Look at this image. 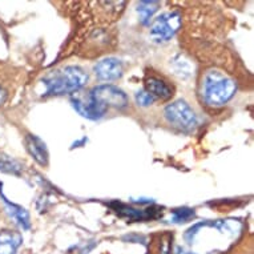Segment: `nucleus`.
I'll return each mask as SVG.
<instances>
[{
	"mask_svg": "<svg viewBox=\"0 0 254 254\" xmlns=\"http://www.w3.org/2000/svg\"><path fill=\"white\" fill-rule=\"evenodd\" d=\"M88 81V75L80 67L62 68L54 71L43 79L46 85V96H62L79 91Z\"/></svg>",
	"mask_w": 254,
	"mask_h": 254,
	"instance_id": "1",
	"label": "nucleus"
},
{
	"mask_svg": "<svg viewBox=\"0 0 254 254\" xmlns=\"http://www.w3.org/2000/svg\"><path fill=\"white\" fill-rule=\"evenodd\" d=\"M181 27V13L171 11L160 15L150 25V36L154 42H169Z\"/></svg>",
	"mask_w": 254,
	"mask_h": 254,
	"instance_id": "4",
	"label": "nucleus"
},
{
	"mask_svg": "<svg viewBox=\"0 0 254 254\" xmlns=\"http://www.w3.org/2000/svg\"><path fill=\"white\" fill-rule=\"evenodd\" d=\"M73 108L81 115L83 117H87L89 120H99L104 116L108 108L101 105L99 101H96L93 97L88 93V96L84 97H72L71 100Z\"/></svg>",
	"mask_w": 254,
	"mask_h": 254,
	"instance_id": "7",
	"label": "nucleus"
},
{
	"mask_svg": "<svg viewBox=\"0 0 254 254\" xmlns=\"http://www.w3.org/2000/svg\"><path fill=\"white\" fill-rule=\"evenodd\" d=\"M237 84L224 72L212 69L206 72L202 79V99L210 107H221L226 104L236 95Z\"/></svg>",
	"mask_w": 254,
	"mask_h": 254,
	"instance_id": "2",
	"label": "nucleus"
},
{
	"mask_svg": "<svg viewBox=\"0 0 254 254\" xmlns=\"http://www.w3.org/2000/svg\"><path fill=\"white\" fill-rule=\"evenodd\" d=\"M5 99H7V92H5L4 88L0 85V105L4 103Z\"/></svg>",
	"mask_w": 254,
	"mask_h": 254,
	"instance_id": "17",
	"label": "nucleus"
},
{
	"mask_svg": "<svg viewBox=\"0 0 254 254\" xmlns=\"http://www.w3.org/2000/svg\"><path fill=\"white\" fill-rule=\"evenodd\" d=\"M23 244V237L19 232L11 229L0 230V254H16Z\"/></svg>",
	"mask_w": 254,
	"mask_h": 254,
	"instance_id": "11",
	"label": "nucleus"
},
{
	"mask_svg": "<svg viewBox=\"0 0 254 254\" xmlns=\"http://www.w3.org/2000/svg\"><path fill=\"white\" fill-rule=\"evenodd\" d=\"M177 254H196V253H192V252H188V250L183 249V248H179V249H177Z\"/></svg>",
	"mask_w": 254,
	"mask_h": 254,
	"instance_id": "18",
	"label": "nucleus"
},
{
	"mask_svg": "<svg viewBox=\"0 0 254 254\" xmlns=\"http://www.w3.org/2000/svg\"><path fill=\"white\" fill-rule=\"evenodd\" d=\"M89 95L101 105H104L105 108L113 107L117 109H124L128 107V96L125 95V92L111 84L97 85L89 92Z\"/></svg>",
	"mask_w": 254,
	"mask_h": 254,
	"instance_id": "5",
	"label": "nucleus"
},
{
	"mask_svg": "<svg viewBox=\"0 0 254 254\" xmlns=\"http://www.w3.org/2000/svg\"><path fill=\"white\" fill-rule=\"evenodd\" d=\"M158 7H160V3L154 1V0H150V1H140L138 3L137 12L140 15V21H141L142 24H149L150 19L153 17L154 12L157 11Z\"/></svg>",
	"mask_w": 254,
	"mask_h": 254,
	"instance_id": "13",
	"label": "nucleus"
},
{
	"mask_svg": "<svg viewBox=\"0 0 254 254\" xmlns=\"http://www.w3.org/2000/svg\"><path fill=\"white\" fill-rule=\"evenodd\" d=\"M194 216H196L194 209H190V208L175 209V210L172 212V222H175V224L187 222V221L194 218Z\"/></svg>",
	"mask_w": 254,
	"mask_h": 254,
	"instance_id": "14",
	"label": "nucleus"
},
{
	"mask_svg": "<svg viewBox=\"0 0 254 254\" xmlns=\"http://www.w3.org/2000/svg\"><path fill=\"white\" fill-rule=\"evenodd\" d=\"M164 116L169 124L181 130H192L197 125V115L187 101L177 100L164 111Z\"/></svg>",
	"mask_w": 254,
	"mask_h": 254,
	"instance_id": "3",
	"label": "nucleus"
},
{
	"mask_svg": "<svg viewBox=\"0 0 254 254\" xmlns=\"http://www.w3.org/2000/svg\"><path fill=\"white\" fill-rule=\"evenodd\" d=\"M25 146L28 153L32 156L35 161L40 164L42 167L48 165V150H47L46 142L43 141L42 138L34 134H28L25 136Z\"/></svg>",
	"mask_w": 254,
	"mask_h": 254,
	"instance_id": "9",
	"label": "nucleus"
},
{
	"mask_svg": "<svg viewBox=\"0 0 254 254\" xmlns=\"http://www.w3.org/2000/svg\"><path fill=\"white\" fill-rule=\"evenodd\" d=\"M0 171L5 173H12V175H20L21 165L15 160L0 156Z\"/></svg>",
	"mask_w": 254,
	"mask_h": 254,
	"instance_id": "15",
	"label": "nucleus"
},
{
	"mask_svg": "<svg viewBox=\"0 0 254 254\" xmlns=\"http://www.w3.org/2000/svg\"><path fill=\"white\" fill-rule=\"evenodd\" d=\"M113 210L121 217L128 221H146V220H156L158 217L163 216V210L157 206H152L149 209H136L128 205L120 204V202H113L111 204Z\"/></svg>",
	"mask_w": 254,
	"mask_h": 254,
	"instance_id": "6",
	"label": "nucleus"
},
{
	"mask_svg": "<svg viewBox=\"0 0 254 254\" xmlns=\"http://www.w3.org/2000/svg\"><path fill=\"white\" fill-rule=\"evenodd\" d=\"M146 89L149 92L150 95L156 99V97H160L163 100H168L173 96V88L167 83L164 81L163 79H158V77H148L145 81Z\"/></svg>",
	"mask_w": 254,
	"mask_h": 254,
	"instance_id": "12",
	"label": "nucleus"
},
{
	"mask_svg": "<svg viewBox=\"0 0 254 254\" xmlns=\"http://www.w3.org/2000/svg\"><path fill=\"white\" fill-rule=\"evenodd\" d=\"M0 197H1V200L4 202L5 210L11 216V218H13L17 225L23 228V230H28L31 228V220H29L28 210L23 208V206H20V205L13 204V202L8 201V198H5V196L1 193V190H0Z\"/></svg>",
	"mask_w": 254,
	"mask_h": 254,
	"instance_id": "10",
	"label": "nucleus"
},
{
	"mask_svg": "<svg viewBox=\"0 0 254 254\" xmlns=\"http://www.w3.org/2000/svg\"><path fill=\"white\" fill-rule=\"evenodd\" d=\"M93 71L99 80L112 81V80L120 79L123 76V64L119 59L108 58L97 63Z\"/></svg>",
	"mask_w": 254,
	"mask_h": 254,
	"instance_id": "8",
	"label": "nucleus"
},
{
	"mask_svg": "<svg viewBox=\"0 0 254 254\" xmlns=\"http://www.w3.org/2000/svg\"><path fill=\"white\" fill-rule=\"evenodd\" d=\"M134 97H136V103H137L140 107H149V105L153 104L154 100H156L148 91H138Z\"/></svg>",
	"mask_w": 254,
	"mask_h": 254,
	"instance_id": "16",
	"label": "nucleus"
}]
</instances>
